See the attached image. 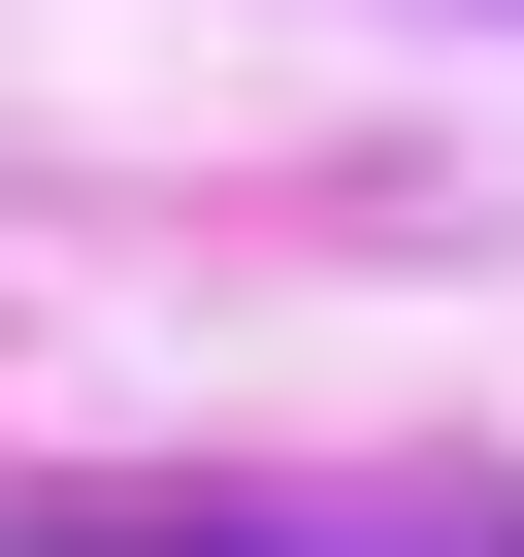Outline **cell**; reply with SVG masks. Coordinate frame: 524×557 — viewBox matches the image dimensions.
<instances>
[{
    "label": "cell",
    "instance_id": "cell-1",
    "mask_svg": "<svg viewBox=\"0 0 524 557\" xmlns=\"http://www.w3.org/2000/svg\"><path fill=\"white\" fill-rule=\"evenodd\" d=\"M0 557H524L459 492H0Z\"/></svg>",
    "mask_w": 524,
    "mask_h": 557
}]
</instances>
